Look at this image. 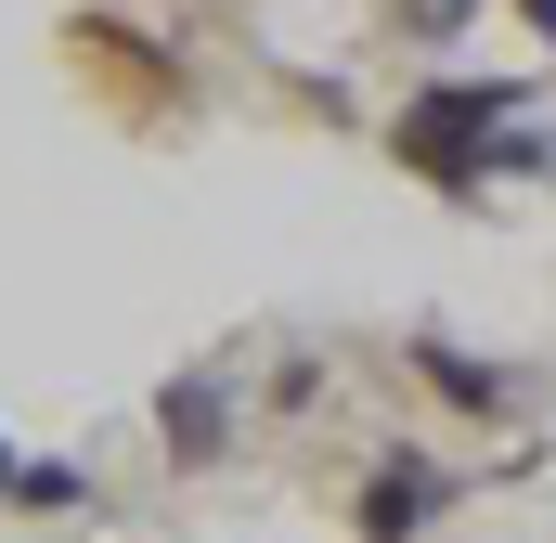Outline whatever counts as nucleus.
<instances>
[{
    "label": "nucleus",
    "mask_w": 556,
    "mask_h": 543,
    "mask_svg": "<svg viewBox=\"0 0 556 543\" xmlns=\"http://www.w3.org/2000/svg\"><path fill=\"white\" fill-rule=\"evenodd\" d=\"M492 117H518V91L505 78H453V91H415L402 117H389V155L402 168H427L440 194H492Z\"/></svg>",
    "instance_id": "nucleus-1"
},
{
    "label": "nucleus",
    "mask_w": 556,
    "mask_h": 543,
    "mask_svg": "<svg viewBox=\"0 0 556 543\" xmlns=\"http://www.w3.org/2000/svg\"><path fill=\"white\" fill-rule=\"evenodd\" d=\"M427 505H453V466H427V453H389L376 479H363V543H415Z\"/></svg>",
    "instance_id": "nucleus-2"
},
{
    "label": "nucleus",
    "mask_w": 556,
    "mask_h": 543,
    "mask_svg": "<svg viewBox=\"0 0 556 543\" xmlns=\"http://www.w3.org/2000/svg\"><path fill=\"white\" fill-rule=\"evenodd\" d=\"M220 414H233V389H220L207 363L155 389V427H168V453H181V466H207V453H220Z\"/></svg>",
    "instance_id": "nucleus-3"
},
{
    "label": "nucleus",
    "mask_w": 556,
    "mask_h": 543,
    "mask_svg": "<svg viewBox=\"0 0 556 543\" xmlns=\"http://www.w3.org/2000/svg\"><path fill=\"white\" fill-rule=\"evenodd\" d=\"M415 363H427V389H440V402H466V414H505V402H518L492 363H466V350H440V337H415Z\"/></svg>",
    "instance_id": "nucleus-4"
},
{
    "label": "nucleus",
    "mask_w": 556,
    "mask_h": 543,
    "mask_svg": "<svg viewBox=\"0 0 556 543\" xmlns=\"http://www.w3.org/2000/svg\"><path fill=\"white\" fill-rule=\"evenodd\" d=\"M13 492H26V505H91V479H78V466H26Z\"/></svg>",
    "instance_id": "nucleus-5"
},
{
    "label": "nucleus",
    "mask_w": 556,
    "mask_h": 543,
    "mask_svg": "<svg viewBox=\"0 0 556 543\" xmlns=\"http://www.w3.org/2000/svg\"><path fill=\"white\" fill-rule=\"evenodd\" d=\"M415 13V39H453V13H479V0H402Z\"/></svg>",
    "instance_id": "nucleus-6"
},
{
    "label": "nucleus",
    "mask_w": 556,
    "mask_h": 543,
    "mask_svg": "<svg viewBox=\"0 0 556 543\" xmlns=\"http://www.w3.org/2000/svg\"><path fill=\"white\" fill-rule=\"evenodd\" d=\"M518 13H531V39H544V52H556V0H518Z\"/></svg>",
    "instance_id": "nucleus-7"
},
{
    "label": "nucleus",
    "mask_w": 556,
    "mask_h": 543,
    "mask_svg": "<svg viewBox=\"0 0 556 543\" xmlns=\"http://www.w3.org/2000/svg\"><path fill=\"white\" fill-rule=\"evenodd\" d=\"M13 479H26V466H13V440H0V492H13Z\"/></svg>",
    "instance_id": "nucleus-8"
}]
</instances>
